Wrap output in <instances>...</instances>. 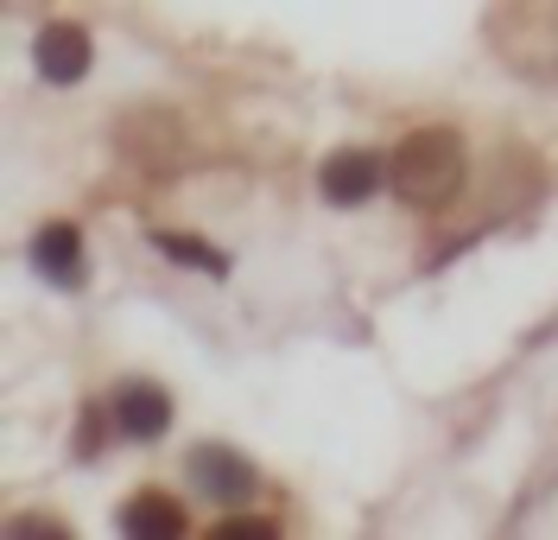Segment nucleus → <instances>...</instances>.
Masks as SVG:
<instances>
[{"label": "nucleus", "mask_w": 558, "mask_h": 540, "mask_svg": "<svg viewBox=\"0 0 558 540\" xmlns=\"http://www.w3.org/2000/svg\"><path fill=\"white\" fill-rule=\"evenodd\" d=\"M114 420H121L128 439H159V432L172 427V400L159 395V388H146V382H134V388L114 395Z\"/></svg>", "instance_id": "20e7f679"}, {"label": "nucleus", "mask_w": 558, "mask_h": 540, "mask_svg": "<svg viewBox=\"0 0 558 540\" xmlns=\"http://www.w3.org/2000/svg\"><path fill=\"white\" fill-rule=\"evenodd\" d=\"M121 528H128V535L172 540V535H184V508H178L172 496H159V490H146V496H134V503L121 508Z\"/></svg>", "instance_id": "0eeeda50"}, {"label": "nucleus", "mask_w": 558, "mask_h": 540, "mask_svg": "<svg viewBox=\"0 0 558 540\" xmlns=\"http://www.w3.org/2000/svg\"><path fill=\"white\" fill-rule=\"evenodd\" d=\"M159 249L178 254V261H191V267H209V274H229V261L209 249V242H191V236H159Z\"/></svg>", "instance_id": "6e6552de"}, {"label": "nucleus", "mask_w": 558, "mask_h": 540, "mask_svg": "<svg viewBox=\"0 0 558 540\" xmlns=\"http://www.w3.org/2000/svg\"><path fill=\"white\" fill-rule=\"evenodd\" d=\"M33 261L58 280V287H76V274H83V249H76V229L70 223H51L45 236L33 242Z\"/></svg>", "instance_id": "423d86ee"}, {"label": "nucleus", "mask_w": 558, "mask_h": 540, "mask_svg": "<svg viewBox=\"0 0 558 540\" xmlns=\"http://www.w3.org/2000/svg\"><path fill=\"white\" fill-rule=\"evenodd\" d=\"M216 535H222V540H242V535H254V540H274L279 528H274V521H260V515H254V521H222Z\"/></svg>", "instance_id": "1a4fd4ad"}, {"label": "nucleus", "mask_w": 558, "mask_h": 540, "mask_svg": "<svg viewBox=\"0 0 558 540\" xmlns=\"http://www.w3.org/2000/svg\"><path fill=\"white\" fill-rule=\"evenodd\" d=\"M191 470L204 477V490H209V496H222V503H235V496H247V490H254V465H247V458H235V452H216V445L191 452Z\"/></svg>", "instance_id": "39448f33"}, {"label": "nucleus", "mask_w": 558, "mask_h": 540, "mask_svg": "<svg viewBox=\"0 0 558 540\" xmlns=\"http://www.w3.org/2000/svg\"><path fill=\"white\" fill-rule=\"evenodd\" d=\"M33 58H38V71L51 76V83H76V76L89 71V33L70 26V20H58V26L38 33Z\"/></svg>", "instance_id": "7ed1b4c3"}, {"label": "nucleus", "mask_w": 558, "mask_h": 540, "mask_svg": "<svg viewBox=\"0 0 558 540\" xmlns=\"http://www.w3.org/2000/svg\"><path fill=\"white\" fill-rule=\"evenodd\" d=\"M7 535H13V540H26V535H64V521H38V515H20Z\"/></svg>", "instance_id": "9d476101"}, {"label": "nucleus", "mask_w": 558, "mask_h": 540, "mask_svg": "<svg viewBox=\"0 0 558 540\" xmlns=\"http://www.w3.org/2000/svg\"><path fill=\"white\" fill-rule=\"evenodd\" d=\"M317 184H324V197H330V204H362V197L381 184V159H375V153H362V146L330 153V159H324V172H317Z\"/></svg>", "instance_id": "f03ea898"}, {"label": "nucleus", "mask_w": 558, "mask_h": 540, "mask_svg": "<svg viewBox=\"0 0 558 540\" xmlns=\"http://www.w3.org/2000/svg\"><path fill=\"white\" fill-rule=\"evenodd\" d=\"M393 191L413 211H445L463 191V141L451 128H418L393 153Z\"/></svg>", "instance_id": "f257e3e1"}]
</instances>
